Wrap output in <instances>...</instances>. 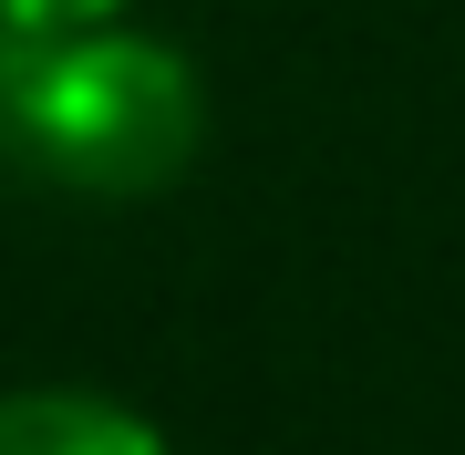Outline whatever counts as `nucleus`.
<instances>
[{
  "instance_id": "obj_1",
  "label": "nucleus",
  "mask_w": 465,
  "mask_h": 455,
  "mask_svg": "<svg viewBox=\"0 0 465 455\" xmlns=\"http://www.w3.org/2000/svg\"><path fill=\"white\" fill-rule=\"evenodd\" d=\"M0 114L11 145L32 155L42 186L63 197H166L207 145V84L176 42L134 32V21H84L52 42L0 52Z\"/></svg>"
},
{
  "instance_id": "obj_2",
  "label": "nucleus",
  "mask_w": 465,
  "mask_h": 455,
  "mask_svg": "<svg viewBox=\"0 0 465 455\" xmlns=\"http://www.w3.org/2000/svg\"><path fill=\"white\" fill-rule=\"evenodd\" d=\"M0 455H166L124 393L94 383H11L0 393Z\"/></svg>"
},
{
  "instance_id": "obj_3",
  "label": "nucleus",
  "mask_w": 465,
  "mask_h": 455,
  "mask_svg": "<svg viewBox=\"0 0 465 455\" xmlns=\"http://www.w3.org/2000/svg\"><path fill=\"white\" fill-rule=\"evenodd\" d=\"M134 0H0V52L11 42H52V32H84V21H114Z\"/></svg>"
}]
</instances>
